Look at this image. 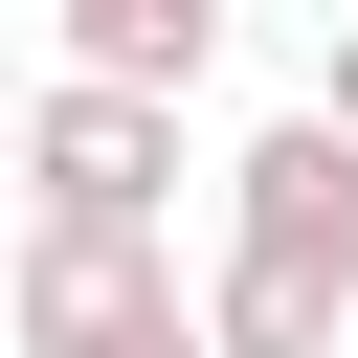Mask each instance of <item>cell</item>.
Masks as SVG:
<instances>
[{"mask_svg": "<svg viewBox=\"0 0 358 358\" xmlns=\"http://www.w3.org/2000/svg\"><path fill=\"white\" fill-rule=\"evenodd\" d=\"M22 201H45V224H179V90H134V67H45V112H22Z\"/></svg>", "mask_w": 358, "mask_h": 358, "instance_id": "6da1fadb", "label": "cell"}, {"mask_svg": "<svg viewBox=\"0 0 358 358\" xmlns=\"http://www.w3.org/2000/svg\"><path fill=\"white\" fill-rule=\"evenodd\" d=\"M313 112H336V134H358V22H336V45H313Z\"/></svg>", "mask_w": 358, "mask_h": 358, "instance_id": "8992f818", "label": "cell"}, {"mask_svg": "<svg viewBox=\"0 0 358 358\" xmlns=\"http://www.w3.org/2000/svg\"><path fill=\"white\" fill-rule=\"evenodd\" d=\"M45 22H67V67H134V90L224 67V0H45Z\"/></svg>", "mask_w": 358, "mask_h": 358, "instance_id": "5b68a950", "label": "cell"}, {"mask_svg": "<svg viewBox=\"0 0 358 358\" xmlns=\"http://www.w3.org/2000/svg\"><path fill=\"white\" fill-rule=\"evenodd\" d=\"M201 336H224V358H336V336H358V268H291V246H224V268H201Z\"/></svg>", "mask_w": 358, "mask_h": 358, "instance_id": "277c9868", "label": "cell"}, {"mask_svg": "<svg viewBox=\"0 0 358 358\" xmlns=\"http://www.w3.org/2000/svg\"><path fill=\"white\" fill-rule=\"evenodd\" d=\"M224 246H291V268H358V134H336V112L246 134V157H224Z\"/></svg>", "mask_w": 358, "mask_h": 358, "instance_id": "3957f363", "label": "cell"}, {"mask_svg": "<svg viewBox=\"0 0 358 358\" xmlns=\"http://www.w3.org/2000/svg\"><path fill=\"white\" fill-rule=\"evenodd\" d=\"M22 112H45V90H22V67H0V157H22Z\"/></svg>", "mask_w": 358, "mask_h": 358, "instance_id": "ba28073f", "label": "cell"}, {"mask_svg": "<svg viewBox=\"0 0 358 358\" xmlns=\"http://www.w3.org/2000/svg\"><path fill=\"white\" fill-rule=\"evenodd\" d=\"M112 358H224V336H201V313H157V336H112Z\"/></svg>", "mask_w": 358, "mask_h": 358, "instance_id": "52a82bcc", "label": "cell"}, {"mask_svg": "<svg viewBox=\"0 0 358 358\" xmlns=\"http://www.w3.org/2000/svg\"><path fill=\"white\" fill-rule=\"evenodd\" d=\"M157 313H201L157 224H22V358H112V336H157Z\"/></svg>", "mask_w": 358, "mask_h": 358, "instance_id": "7a4b0ae2", "label": "cell"}]
</instances>
